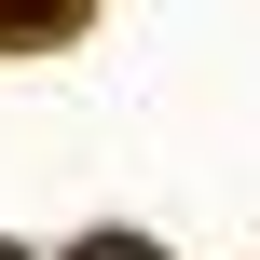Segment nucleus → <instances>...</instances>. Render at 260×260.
<instances>
[{"label":"nucleus","mask_w":260,"mask_h":260,"mask_svg":"<svg viewBox=\"0 0 260 260\" xmlns=\"http://www.w3.org/2000/svg\"><path fill=\"white\" fill-rule=\"evenodd\" d=\"M69 260H151V247H123V233H96V247H69Z\"/></svg>","instance_id":"1"}]
</instances>
